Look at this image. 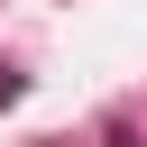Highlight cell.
<instances>
[{"label":"cell","mask_w":147,"mask_h":147,"mask_svg":"<svg viewBox=\"0 0 147 147\" xmlns=\"http://www.w3.org/2000/svg\"><path fill=\"white\" fill-rule=\"evenodd\" d=\"M9 92H18V74H9V64H0V101H9Z\"/></svg>","instance_id":"obj_1"}]
</instances>
